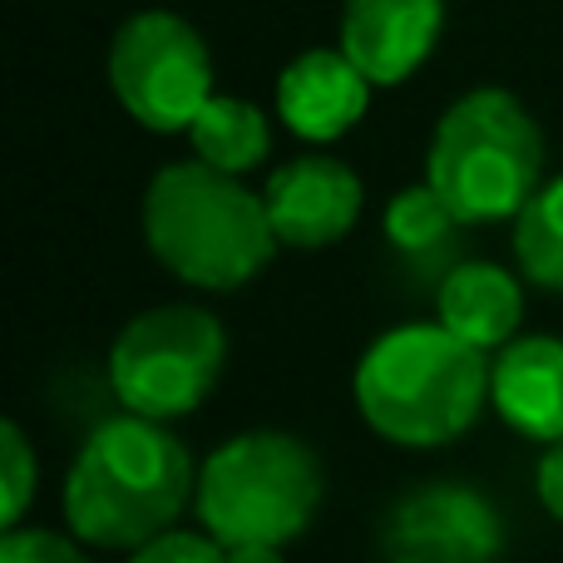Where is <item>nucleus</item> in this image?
<instances>
[{"instance_id": "nucleus-19", "label": "nucleus", "mask_w": 563, "mask_h": 563, "mask_svg": "<svg viewBox=\"0 0 563 563\" xmlns=\"http://www.w3.org/2000/svg\"><path fill=\"white\" fill-rule=\"evenodd\" d=\"M129 563H228V549L213 534L198 529H168V534L148 539L144 549H134Z\"/></svg>"}, {"instance_id": "nucleus-3", "label": "nucleus", "mask_w": 563, "mask_h": 563, "mask_svg": "<svg viewBox=\"0 0 563 563\" xmlns=\"http://www.w3.org/2000/svg\"><path fill=\"white\" fill-rule=\"evenodd\" d=\"M489 366L479 346L440 321L396 327L366 346L356 366V410L380 440L435 450L460 440L489 400Z\"/></svg>"}, {"instance_id": "nucleus-9", "label": "nucleus", "mask_w": 563, "mask_h": 563, "mask_svg": "<svg viewBox=\"0 0 563 563\" xmlns=\"http://www.w3.org/2000/svg\"><path fill=\"white\" fill-rule=\"evenodd\" d=\"M361 198H366V188H361L356 168L331 154L287 158L263 188L277 243L301 247V253L341 243L361 218Z\"/></svg>"}, {"instance_id": "nucleus-16", "label": "nucleus", "mask_w": 563, "mask_h": 563, "mask_svg": "<svg viewBox=\"0 0 563 563\" xmlns=\"http://www.w3.org/2000/svg\"><path fill=\"white\" fill-rule=\"evenodd\" d=\"M380 223H386L390 247H400V253H430V247L450 243L460 218L450 213L445 198H440L430 184H416V188H400V194L390 198Z\"/></svg>"}, {"instance_id": "nucleus-13", "label": "nucleus", "mask_w": 563, "mask_h": 563, "mask_svg": "<svg viewBox=\"0 0 563 563\" xmlns=\"http://www.w3.org/2000/svg\"><path fill=\"white\" fill-rule=\"evenodd\" d=\"M440 327L479 351H505L525 317V287L499 263H460L440 282Z\"/></svg>"}, {"instance_id": "nucleus-8", "label": "nucleus", "mask_w": 563, "mask_h": 563, "mask_svg": "<svg viewBox=\"0 0 563 563\" xmlns=\"http://www.w3.org/2000/svg\"><path fill=\"white\" fill-rule=\"evenodd\" d=\"M376 539L386 563H499L505 519L479 489L440 479L400 495Z\"/></svg>"}, {"instance_id": "nucleus-15", "label": "nucleus", "mask_w": 563, "mask_h": 563, "mask_svg": "<svg viewBox=\"0 0 563 563\" xmlns=\"http://www.w3.org/2000/svg\"><path fill=\"white\" fill-rule=\"evenodd\" d=\"M515 257L534 287L563 291V174L549 178L515 218Z\"/></svg>"}, {"instance_id": "nucleus-17", "label": "nucleus", "mask_w": 563, "mask_h": 563, "mask_svg": "<svg viewBox=\"0 0 563 563\" xmlns=\"http://www.w3.org/2000/svg\"><path fill=\"white\" fill-rule=\"evenodd\" d=\"M35 485H40V460L30 450L25 430L15 420L0 426V489H5V529H15L25 519L30 499H35Z\"/></svg>"}, {"instance_id": "nucleus-14", "label": "nucleus", "mask_w": 563, "mask_h": 563, "mask_svg": "<svg viewBox=\"0 0 563 563\" xmlns=\"http://www.w3.org/2000/svg\"><path fill=\"white\" fill-rule=\"evenodd\" d=\"M188 139H194V158H203V164L238 174V178L253 174L273 154V124H267V114L253 99H238V95L208 99L203 114L188 129Z\"/></svg>"}, {"instance_id": "nucleus-7", "label": "nucleus", "mask_w": 563, "mask_h": 563, "mask_svg": "<svg viewBox=\"0 0 563 563\" xmlns=\"http://www.w3.org/2000/svg\"><path fill=\"white\" fill-rule=\"evenodd\" d=\"M109 89L148 134H188L213 99V55L203 30L164 5L134 10L109 40Z\"/></svg>"}, {"instance_id": "nucleus-11", "label": "nucleus", "mask_w": 563, "mask_h": 563, "mask_svg": "<svg viewBox=\"0 0 563 563\" xmlns=\"http://www.w3.org/2000/svg\"><path fill=\"white\" fill-rule=\"evenodd\" d=\"M371 79L346 59V49H301L277 75V119L307 144H331L351 134L371 104Z\"/></svg>"}, {"instance_id": "nucleus-21", "label": "nucleus", "mask_w": 563, "mask_h": 563, "mask_svg": "<svg viewBox=\"0 0 563 563\" xmlns=\"http://www.w3.org/2000/svg\"><path fill=\"white\" fill-rule=\"evenodd\" d=\"M228 563H287V559H282L277 544H233Z\"/></svg>"}, {"instance_id": "nucleus-18", "label": "nucleus", "mask_w": 563, "mask_h": 563, "mask_svg": "<svg viewBox=\"0 0 563 563\" xmlns=\"http://www.w3.org/2000/svg\"><path fill=\"white\" fill-rule=\"evenodd\" d=\"M0 563H89L75 539L55 534V529H5L0 539Z\"/></svg>"}, {"instance_id": "nucleus-1", "label": "nucleus", "mask_w": 563, "mask_h": 563, "mask_svg": "<svg viewBox=\"0 0 563 563\" xmlns=\"http://www.w3.org/2000/svg\"><path fill=\"white\" fill-rule=\"evenodd\" d=\"M188 499H198V475L184 440L164 420L119 416L104 420L69 465L65 525L79 544L134 554L174 529Z\"/></svg>"}, {"instance_id": "nucleus-5", "label": "nucleus", "mask_w": 563, "mask_h": 563, "mask_svg": "<svg viewBox=\"0 0 563 563\" xmlns=\"http://www.w3.org/2000/svg\"><path fill=\"white\" fill-rule=\"evenodd\" d=\"M321 460L287 430H243L223 440L198 470V519L223 549L291 544L317 519Z\"/></svg>"}, {"instance_id": "nucleus-2", "label": "nucleus", "mask_w": 563, "mask_h": 563, "mask_svg": "<svg viewBox=\"0 0 563 563\" xmlns=\"http://www.w3.org/2000/svg\"><path fill=\"white\" fill-rule=\"evenodd\" d=\"M144 243L164 273L203 291L247 287L277 253L263 194L203 158L168 164L148 178Z\"/></svg>"}, {"instance_id": "nucleus-20", "label": "nucleus", "mask_w": 563, "mask_h": 563, "mask_svg": "<svg viewBox=\"0 0 563 563\" xmlns=\"http://www.w3.org/2000/svg\"><path fill=\"white\" fill-rule=\"evenodd\" d=\"M534 489H539V505L549 509V515L563 525V440L544 450V460H539V475H534Z\"/></svg>"}, {"instance_id": "nucleus-12", "label": "nucleus", "mask_w": 563, "mask_h": 563, "mask_svg": "<svg viewBox=\"0 0 563 563\" xmlns=\"http://www.w3.org/2000/svg\"><path fill=\"white\" fill-rule=\"evenodd\" d=\"M489 406L519 435L554 445L563 440V341L515 336L489 366Z\"/></svg>"}, {"instance_id": "nucleus-10", "label": "nucleus", "mask_w": 563, "mask_h": 563, "mask_svg": "<svg viewBox=\"0 0 563 563\" xmlns=\"http://www.w3.org/2000/svg\"><path fill=\"white\" fill-rule=\"evenodd\" d=\"M445 0H341V45L346 59L376 89H396L440 45Z\"/></svg>"}, {"instance_id": "nucleus-4", "label": "nucleus", "mask_w": 563, "mask_h": 563, "mask_svg": "<svg viewBox=\"0 0 563 563\" xmlns=\"http://www.w3.org/2000/svg\"><path fill=\"white\" fill-rule=\"evenodd\" d=\"M426 184L460 223H505L544 188V134L509 89L479 85L440 114Z\"/></svg>"}, {"instance_id": "nucleus-6", "label": "nucleus", "mask_w": 563, "mask_h": 563, "mask_svg": "<svg viewBox=\"0 0 563 563\" xmlns=\"http://www.w3.org/2000/svg\"><path fill=\"white\" fill-rule=\"evenodd\" d=\"M228 361V336L203 307H148L109 346V386L129 416L178 420L213 396Z\"/></svg>"}]
</instances>
